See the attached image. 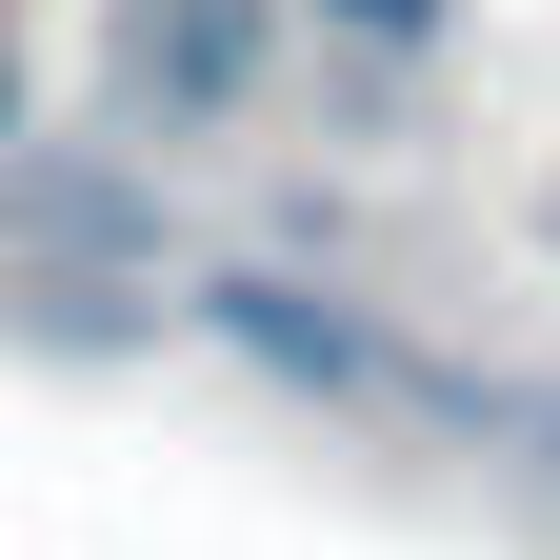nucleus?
Instances as JSON below:
<instances>
[{
	"label": "nucleus",
	"instance_id": "nucleus-1",
	"mask_svg": "<svg viewBox=\"0 0 560 560\" xmlns=\"http://www.w3.org/2000/svg\"><path fill=\"white\" fill-rule=\"evenodd\" d=\"M200 340L280 361V381H301V400H340V420H420V441H521V400H501V381L420 361L400 320L320 301V280H280V260H221V280H200Z\"/></svg>",
	"mask_w": 560,
	"mask_h": 560
},
{
	"label": "nucleus",
	"instance_id": "nucleus-2",
	"mask_svg": "<svg viewBox=\"0 0 560 560\" xmlns=\"http://www.w3.org/2000/svg\"><path fill=\"white\" fill-rule=\"evenodd\" d=\"M280 21L301 0H101V101L161 140H241L280 101Z\"/></svg>",
	"mask_w": 560,
	"mask_h": 560
},
{
	"label": "nucleus",
	"instance_id": "nucleus-3",
	"mask_svg": "<svg viewBox=\"0 0 560 560\" xmlns=\"http://www.w3.org/2000/svg\"><path fill=\"white\" fill-rule=\"evenodd\" d=\"M0 221H21V241H60V260H161V200H140L120 161H40V140L0 161Z\"/></svg>",
	"mask_w": 560,
	"mask_h": 560
},
{
	"label": "nucleus",
	"instance_id": "nucleus-4",
	"mask_svg": "<svg viewBox=\"0 0 560 560\" xmlns=\"http://www.w3.org/2000/svg\"><path fill=\"white\" fill-rule=\"evenodd\" d=\"M301 21H340V40H400V60H420V40L460 21V0H301Z\"/></svg>",
	"mask_w": 560,
	"mask_h": 560
},
{
	"label": "nucleus",
	"instance_id": "nucleus-5",
	"mask_svg": "<svg viewBox=\"0 0 560 560\" xmlns=\"http://www.w3.org/2000/svg\"><path fill=\"white\" fill-rule=\"evenodd\" d=\"M21 140H40V81H21V40H0V161H21Z\"/></svg>",
	"mask_w": 560,
	"mask_h": 560
}]
</instances>
